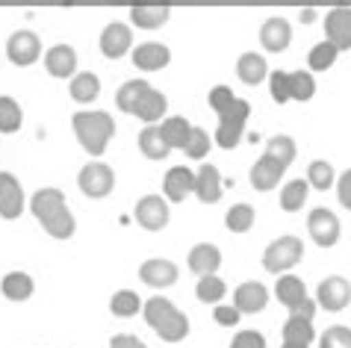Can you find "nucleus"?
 <instances>
[{"label":"nucleus","mask_w":351,"mask_h":348,"mask_svg":"<svg viewBox=\"0 0 351 348\" xmlns=\"http://www.w3.org/2000/svg\"><path fill=\"white\" fill-rule=\"evenodd\" d=\"M33 216L38 219V225L45 227V234H51L53 239H71L74 236V216L65 204V195L60 189H38L30 201Z\"/></svg>","instance_id":"f257e3e1"},{"label":"nucleus","mask_w":351,"mask_h":348,"mask_svg":"<svg viewBox=\"0 0 351 348\" xmlns=\"http://www.w3.org/2000/svg\"><path fill=\"white\" fill-rule=\"evenodd\" d=\"M74 133H77V142L83 145L86 153L92 157H101L106 151V145L115 136V121L110 112H101V110H83V112H74Z\"/></svg>","instance_id":"f03ea898"},{"label":"nucleus","mask_w":351,"mask_h":348,"mask_svg":"<svg viewBox=\"0 0 351 348\" xmlns=\"http://www.w3.org/2000/svg\"><path fill=\"white\" fill-rule=\"evenodd\" d=\"M145 322L154 327V334L165 343H180L189 334V319L174 307L169 298H148L142 307Z\"/></svg>","instance_id":"7ed1b4c3"},{"label":"nucleus","mask_w":351,"mask_h":348,"mask_svg":"<svg viewBox=\"0 0 351 348\" xmlns=\"http://www.w3.org/2000/svg\"><path fill=\"white\" fill-rule=\"evenodd\" d=\"M269 89L278 103L287 101H310L316 95V80L307 71H271Z\"/></svg>","instance_id":"20e7f679"},{"label":"nucleus","mask_w":351,"mask_h":348,"mask_svg":"<svg viewBox=\"0 0 351 348\" xmlns=\"http://www.w3.org/2000/svg\"><path fill=\"white\" fill-rule=\"evenodd\" d=\"M301 257H304V243L298 236H280L263 251V266H266V272L280 275L287 269L298 266Z\"/></svg>","instance_id":"39448f33"},{"label":"nucleus","mask_w":351,"mask_h":348,"mask_svg":"<svg viewBox=\"0 0 351 348\" xmlns=\"http://www.w3.org/2000/svg\"><path fill=\"white\" fill-rule=\"evenodd\" d=\"M248 112H251V103L237 98L230 110H224L219 115V130H216V145H219V148H224V151L237 148L239 139H242V130H245Z\"/></svg>","instance_id":"423d86ee"},{"label":"nucleus","mask_w":351,"mask_h":348,"mask_svg":"<svg viewBox=\"0 0 351 348\" xmlns=\"http://www.w3.org/2000/svg\"><path fill=\"white\" fill-rule=\"evenodd\" d=\"M77 183H80V192L86 198H106L115 186V171L106 162H86Z\"/></svg>","instance_id":"0eeeda50"},{"label":"nucleus","mask_w":351,"mask_h":348,"mask_svg":"<svg viewBox=\"0 0 351 348\" xmlns=\"http://www.w3.org/2000/svg\"><path fill=\"white\" fill-rule=\"evenodd\" d=\"M307 230L319 248H330L339 243V219L325 207H316L307 216Z\"/></svg>","instance_id":"6e6552de"},{"label":"nucleus","mask_w":351,"mask_h":348,"mask_svg":"<svg viewBox=\"0 0 351 348\" xmlns=\"http://www.w3.org/2000/svg\"><path fill=\"white\" fill-rule=\"evenodd\" d=\"M38 53H42V42H38V36L30 33V30H18L9 36L6 42V56L12 60L15 65H33L38 60Z\"/></svg>","instance_id":"1a4fd4ad"},{"label":"nucleus","mask_w":351,"mask_h":348,"mask_svg":"<svg viewBox=\"0 0 351 348\" xmlns=\"http://www.w3.org/2000/svg\"><path fill=\"white\" fill-rule=\"evenodd\" d=\"M133 216L145 230H162L169 225V204H165L162 195H145V198H139Z\"/></svg>","instance_id":"9d476101"},{"label":"nucleus","mask_w":351,"mask_h":348,"mask_svg":"<svg viewBox=\"0 0 351 348\" xmlns=\"http://www.w3.org/2000/svg\"><path fill=\"white\" fill-rule=\"evenodd\" d=\"M316 298H319V307L337 313V310H343V307L351 301V284L346 277H339V275H330V277H325L319 284Z\"/></svg>","instance_id":"9b49d317"},{"label":"nucleus","mask_w":351,"mask_h":348,"mask_svg":"<svg viewBox=\"0 0 351 348\" xmlns=\"http://www.w3.org/2000/svg\"><path fill=\"white\" fill-rule=\"evenodd\" d=\"M325 36L337 51H351V6L330 9L325 18Z\"/></svg>","instance_id":"f8f14e48"},{"label":"nucleus","mask_w":351,"mask_h":348,"mask_svg":"<svg viewBox=\"0 0 351 348\" xmlns=\"http://www.w3.org/2000/svg\"><path fill=\"white\" fill-rule=\"evenodd\" d=\"M171 15V6L169 3H160V0H142V3H133L130 6V21L142 30H157L169 21Z\"/></svg>","instance_id":"ddd939ff"},{"label":"nucleus","mask_w":351,"mask_h":348,"mask_svg":"<svg viewBox=\"0 0 351 348\" xmlns=\"http://www.w3.org/2000/svg\"><path fill=\"white\" fill-rule=\"evenodd\" d=\"M24 210V189L15 180V174L0 171V216L3 219H18Z\"/></svg>","instance_id":"4468645a"},{"label":"nucleus","mask_w":351,"mask_h":348,"mask_svg":"<svg viewBox=\"0 0 351 348\" xmlns=\"http://www.w3.org/2000/svg\"><path fill=\"white\" fill-rule=\"evenodd\" d=\"M130 45H133V33H130L128 24L112 21V24L104 27V33H101V51H104V56L119 60V56H124L130 51Z\"/></svg>","instance_id":"2eb2a0df"},{"label":"nucleus","mask_w":351,"mask_h":348,"mask_svg":"<svg viewBox=\"0 0 351 348\" xmlns=\"http://www.w3.org/2000/svg\"><path fill=\"white\" fill-rule=\"evenodd\" d=\"M260 42L271 53L287 51L289 42H292V27H289V21H287V18H278V15L275 18H266L263 27H260Z\"/></svg>","instance_id":"dca6fc26"},{"label":"nucleus","mask_w":351,"mask_h":348,"mask_svg":"<svg viewBox=\"0 0 351 348\" xmlns=\"http://www.w3.org/2000/svg\"><path fill=\"white\" fill-rule=\"evenodd\" d=\"M139 277L142 284H148L154 289H162V286H171L174 280H178V266L171 263V260H145V263L139 266Z\"/></svg>","instance_id":"f3484780"},{"label":"nucleus","mask_w":351,"mask_h":348,"mask_svg":"<svg viewBox=\"0 0 351 348\" xmlns=\"http://www.w3.org/2000/svg\"><path fill=\"white\" fill-rule=\"evenodd\" d=\"M266 304H269V289L257 284V280L239 284L237 293H233V307H237L239 313H260Z\"/></svg>","instance_id":"a211bd4d"},{"label":"nucleus","mask_w":351,"mask_h":348,"mask_svg":"<svg viewBox=\"0 0 351 348\" xmlns=\"http://www.w3.org/2000/svg\"><path fill=\"white\" fill-rule=\"evenodd\" d=\"M195 195H198L201 204H216L221 198V174L216 166H210V162H204L195 174Z\"/></svg>","instance_id":"6ab92c4d"},{"label":"nucleus","mask_w":351,"mask_h":348,"mask_svg":"<svg viewBox=\"0 0 351 348\" xmlns=\"http://www.w3.org/2000/svg\"><path fill=\"white\" fill-rule=\"evenodd\" d=\"M169 60H171V51L160 42H145L133 51V65L142 71H160L169 65Z\"/></svg>","instance_id":"aec40b11"},{"label":"nucleus","mask_w":351,"mask_h":348,"mask_svg":"<svg viewBox=\"0 0 351 348\" xmlns=\"http://www.w3.org/2000/svg\"><path fill=\"white\" fill-rule=\"evenodd\" d=\"M162 189H165V201H183L189 192H195V174L186 166H174L165 174Z\"/></svg>","instance_id":"412c9836"},{"label":"nucleus","mask_w":351,"mask_h":348,"mask_svg":"<svg viewBox=\"0 0 351 348\" xmlns=\"http://www.w3.org/2000/svg\"><path fill=\"white\" fill-rule=\"evenodd\" d=\"M284 166L280 162H275V160H269V157H260L254 166H251V186L254 189H260V192H269V189H275L278 186V180L284 177Z\"/></svg>","instance_id":"4be33fe9"},{"label":"nucleus","mask_w":351,"mask_h":348,"mask_svg":"<svg viewBox=\"0 0 351 348\" xmlns=\"http://www.w3.org/2000/svg\"><path fill=\"white\" fill-rule=\"evenodd\" d=\"M45 69L51 77H71L77 71V53L68 45H53L45 53Z\"/></svg>","instance_id":"5701e85b"},{"label":"nucleus","mask_w":351,"mask_h":348,"mask_svg":"<svg viewBox=\"0 0 351 348\" xmlns=\"http://www.w3.org/2000/svg\"><path fill=\"white\" fill-rule=\"evenodd\" d=\"M221 266V251L216 245H210V243H201V245H195L189 251V269L195 275H201V277H210V275H216V269Z\"/></svg>","instance_id":"b1692460"},{"label":"nucleus","mask_w":351,"mask_h":348,"mask_svg":"<svg viewBox=\"0 0 351 348\" xmlns=\"http://www.w3.org/2000/svg\"><path fill=\"white\" fill-rule=\"evenodd\" d=\"M192 130L195 127H192L186 119H180V115H171V119H165L162 127H160L162 142L169 145V148H180V151H186V145L192 139Z\"/></svg>","instance_id":"393cba45"},{"label":"nucleus","mask_w":351,"mask_h":348,"mask_svg":"<svg viewBox=\"0 0 351 348\" xmlns=\"http://www.w3.org/2000/svg\"><path fill=\"white\" fill-rule=\"evenodd\" d=\"M237 74H239V80H242V83L257 86L260 80H266V77H269V65H266V60H263L260 53L248 51V53H242V56H239Z\"/></svg>","instance_id":"a878e982"},{"label":"nucleus","mask_w":351,"mask_h":348,"mask_svg":"<svg viewBox=\"0 0 351 348\" xmlns=\"http://www.w3.org/2000/svg\"><path fill=\"white\" fill-rule=\"evenodd\" d=\"M275 295L278 301L287 307V310H292V307H298L301 301L307 298V289H304V280L295 277V275H284L278 277V286H275Z\"/></svg>","instance_id":"bb28decb"},{"label":"nucleus","mask_w":351,"mask_h":348,"mask_svg":"<svg viewBox=\"0 0 351 348\" xmlns=\"http://www.w3.org/2000/svg\"><path fill=\"white\" fill-rule=\"evenodd\" d=\"M165 106H169V101H165V95L162 92H157L151 86L148 92L139 98V103L133 106V115H139L142 121H148V124H154L157 119H162V112H165Z\"/></svg>","instance_id":"cd10ccee"},{"label":"nucleus","mask_w":351,"mask_h":348,"mask_svg":"<svg viewBox=\"0 0 351 348\" xmlns=\"http://www.w3.org/2000/svg\"><path fill=\"white\" fill-rule=\"evenodd\" d=\"M0 289H3V295L9 298V301H27V298L33 295V277L27 272H9L3 277V284H0Z\"/></svg>","instance_id":"c85d7f7f"},{"label":"nucleus","mask_w":351,"mask_h":348,"mask_svg":"<svg viewBox=\"0 0 351 348\" xmlns=\"http://www.w3.org/2000/svg\"><path fill=\"white\" fill-rule=\"evenodd\" d=\"M97 95H101V80H97L92 71L74 74V80H71V98L77 103H92Z\"/></svg>","instance_id":"c756f323"},{"label":"nucleus","mask_w":351,"mask_h":348,"mask_svg":"<svg viewBox=\"0 0 351 348\" xmlns=\"http://www.w3.org/2000/svg\"><path fill=\"white\" fill-rule=\"evenodd\" d=\"M139 151L145 153L148 160H162V157H169V145L162 142V133L160 127H154V124H148L142 133H139Z\"/></svg>","instance_id":"7c9ffc66"},{"label":"nucleus","mask_w":351,"mask_h":348,"mask_svg":"<svg viewBox=\"0 0 351 348\" xmlns=\"http://www.w3.org/2000/svg\"><path fill=\"white\" fill-rule=\"evenodd\" d=\"M307 192H310V183L301 177V180H289L284 189H280V207H284L287 212H295L304 207L307 201Z\"/></svg>","instance_id":"2f4dec72"},{"label":"nucleus","mask_w":351,"mask_h":348,"mask_svg":"<svg viewBox=\"0 0 351 348\" xmlns=\"http://www.w3.org/2000/svg\"><path fill=\"white\" fill-rule=\"evenodd\" d=\"M148 89H151V83H145V80H128L119 92H115V103H119V110L133 115V106L139 103V98Z\"/></svg>","instance_id":"473e14b6"},{"label":"nucleus","mask_w":351,"mask_h":348,"mask_svg":"<svg viewBox=\"0 0 351 348\" xmlns=\"http://www.w3.org/2000/svg\"><path fill=\"white\" fill-rule=\"evenodd\" d=\"M142 298L133 293V289H119L112 298H110V310L115 313V316H121V319H130V316H136L142 310Z\"/></svg>","instance_id":"72a5a7b5"},{"label":"nucleus","mask_w":351,"mask_h":348,"mask_svg":"<svg viewBox=\"0 0 351 348\" xmlns=\"http://www.w3.org/2000/svg\"><path fill=\"white\" fill-rule=\"evenodd\" d=\"M224 225H228L230 234H245L254 225V207L251 204H233L224 216Z\"/></svg>","instance_id":"f704fd0d"},{"label":"nucleus","mask_w":351,"mask_h":348,"mask_svg":"<svg viewBox=\"0 0 351 348\" xmlns=\"http://www.w3.org/2000/svg\"><path fill=\"white\" fill-rule=\"evenodd\" d=\"M280 336H284V343L310 345V343H313V336H316V331H313V322H304V319H287Z\"/></svg>","instance_id":"c9c22d12"},{"label":"nucleus","mask_w":351,"mask_h":348,"mask_svg":"<svg viewBox=\"0 0 351 348\" xmlns=\"http://www.w3.org/2000/svg\"><path fill=\"white\" fill-rule=\"evenodd\" d=\"M266 157L280 162V166L287 169L289 162L295 160V139H289V136H271L269 145H266Z\"/></svg>","instance_id":"e433bc0d"},{"label":"nucleus","mask_w":351,"mask_h":348,"mask_svg":"<svg viewBox=\"0 0 351 348\" xmlns=\"http://www.w3.org/2000/svg\"><path fill=\"white\" fill-rule=\"evenodd\" d=\"M337 53H339V51H337V47L328 42V38H325V42H319V45L310 47L307 62H310V69H313V71H328L330 65L337 62Z\"/></svg>","instance_id":"4c0bfd02"},{"label":"nucleus","mask_w":351,"mask_h":348,"mask_svg":"<svg viewBox=\"0 0 351 348\" xmlns=\"http://www.w3.org/2000/svg\"><path fill=\"white\" fill-rule=\"evenodd\" d=\"M24 121V112L12 98H0V133H15Z\"/></svg>","instance_id":"58836bf2"},{"label":"nucleus","mask_w":351,"mask_h":348,"mask_svg":"<svg viewBox=\"0 0 351 348\" xmlns=\"http://www.w3.org/2000/svg\"><path fill=\"white\" fill-rule=\"evenodd\" d=\"M224 293H228V286H224V280L216 275L201 277L198 286H195V295H198L204 304H219V298H224Z\"/></svg>","instance_id":"ea45409f"},{"label":"nucleus","mask_w":351,"mask_h":348,"mask_svg":"<svg viewBox=\"0 0 351 348\" xmlns=\"http://www.w3.org/2000/svg\"><path fill=\"white\" fill-rule=\"evenodd\" d=\"M307 183L310 186H316V189H330L334 186V166L325 160H313L310 162V169H307Z\"/></svg>","instance_id":"a19ab883"},{"label":"nucleus","mask_w":351,"mask_h":348,"mask_svg":"<svg viewBox=\"0 0 351 348\" xmlns=\"http://www.w3.org/2000/svg\"><path fill=\"white\" fill-rule=\"evenodd\" d=\"M319 348H351V327L346 325H334L322 334Z\"/></svg>","instance_id":"79ce46f5"},{"label":"nucleus","mask_w":351,"mask_h":348,"mask_svg":"<svg viewBox=\"0 0 351 348\" xmlns=\"http://www.w3.org/2000/svg\"><path fill=\"white\" fill-rule=\"evenodd\" d=\"M207 151H210V136H207V130L195 127V130H192V139H189V145H186V157L201 160V157H207Z\"/></svg>","instance_id":"37998d69"},{"label":"nucleus","mask_w":351,"mask_h":348,"mask_svg":"<svg viewBox=\"0 0 351 348\" xmlns=\"http://www.w3.org/2000/svg\"><path fill=\"white\" fill-rule=\"evenodd\" d=\"M233 101H237V98H233L230 86H216V89L210 92V106H213V110H216L219 115H221L224 110H230Z\"/></svg>","instance_id":"c03bdc74"},{"label":"nucleus","mask_w":351,"mask_h":348,"mask_svg":"<svg viewBox=\"0 0 351 348\" xmlns=\"http://www.w3.org/2000/svg\"><path fill=\"white\" fill-rule=\"evenodd\" d=\"M230 348H266V340H263V334H257V331H239L233 336Z\"/></svg>","instance_id":"a18cd8bd"},{"label":"nucleus","mask_w":351,"mask_h":348,"mask_svg":"<svg viewBox=\"0 0 351 348\" xmlns=\"http://www.w3.org/2000/svg\"><path fill=\"white\" fill-rule=\"evenodd\" d=\"M216 322L219 325H224V327H230V325H237L239 322V310L233 304H216Z\"/></svg>","instance_id":"49530a36"},{"label":"nucleus","mask_w":351,"mask_h":348,"mask_svg":"<svg viewBox=\"0 0 351 348\" xmlns=\"http://www.w3.org/2000/svg\"><path fill=\"white\" fill-rule=\"evenodd\" d=\"M313 316H316V301H313V298H304L298 307H292V310H289V319H304V322H313Z\"/></svg>","instance_id":"de8ad7c7"},{"label":"nucleus","mask_w":351,"mask_h":348,"mask_svg":"<svg viewBox=\"0 0 351 348\" xmlns=\"http://www.w3.org/2000/svg\"><path fill=\"white\" fill-rule=\"evenodd\" d=\"M337 195H339V204L351 210V169L337 180Z\"/></svg>","instance_id":"09e8293b"},{"label":"nucleus","mask_w":351,"mask_h":348,"mask_svg":"<svg viewBox=\"0 0 351 348\" xmlns=\"http://www.w3.org/2000/svg\"><path fill=\"white\" fill-rule=\"evenodd\" d=\"M110 348H148L139 336H133V334H115L112 340H110Z\"/></svg>","instance_id":"8fccbe9b"},{"label":"nucleus","mask_w":351,"mask_h":348,"mask_svg":"<svg viewBox=\"0 0 351 348\" xmlns=\"http://www.w3.org/2000/svg\"><path fill=\"white\" fill-rule=\"evenodd\" d=\"M280 348H307V345H301V343H284Z\"/></svg>","instance_id":"3c124183"}]
</instances>
